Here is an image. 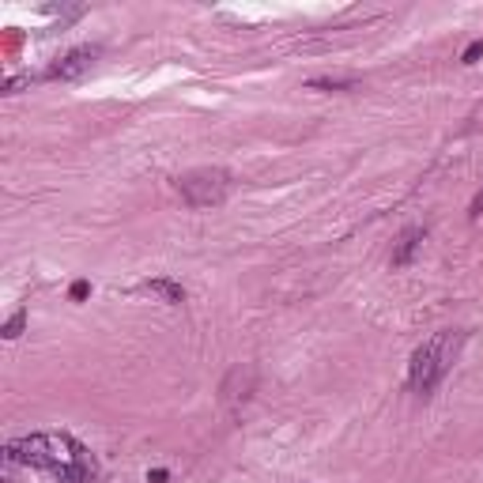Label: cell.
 <instances>
[{"instance_id": "cell-6", "label": "cell", "mask_w": 483, "mask_h": 483, "mask_svg": "<svg viewBox=\"0 0 483 483\" xmlns=\"http://www.w3.org/2000/svg\"><path fill=\"white\" fill-rule=\"evenodd\" d=\"M144 291L151 295V299L166 302V306H181V302H185V287L174 283V280H147Z\"/></svg>"}, {"instance_id": "cell-11", "label": "cell", "mask_w": 483, "mask_h": 483, "mask_svg": "<svg viewBox=\"0 0 483 483\" xmlns=\"http://www.w3.org/2000/svg\"><path fill=\"white\" fill-rule=\"evenodd\" d=\"M23 83H31V76H15V80H8V83H4V91H8V95H15V91H20Z\"/></svg>"}, {"instance_id": "cell-1", "label": "cell", "mask_w": 483, "mask_h": 483, "mask_svg": "<svg viewBox=\"0 0 483 483\" xmlns=\"http://www.w3.org/2000/svg\"><path fill=\"white\" fill-rule=\"evenodd\" d=\"M8 464H31V468L53 472L61 483H91L95 480V461L76 438L68 434H31L8 445Z\"/></svg>"}, {"instance_id": "cell-4", "label": "cell", "mask_w": 483, "mask_h": 483, "mask_svg": "<svg viewBox=\"0 0 483 483\" xmlns=\"http://www.w3.org/2000/svg\"><path fill=\"white\" fill-rule=\"evenodd\" d=\"M95 57H98L95 45H76V50H68L64 57L53 61L45 76H50V80H76V76H83V72L91 68V61H95Z\"/></svg>"}, {"instance_id": "cell-9", "label": "cell", "mask_w": 483, "mask_h": 483, "mask_svg": "<svg viewBox=\"0 0 483 483\" xmlns=\"http://www.w3.org/2000/svg\"><path fill=\"white\" fill-rule=\"evenodd\" d=\"M87 295H91V283H87V280H76V283H72V299H76V302H83Z\"/></svg>"}, {"instance_id": "cell-12", "label": "cell", "mask_w": 483, "mask_h": 483, "mask_svg": "<svg viewBox=\"0 0 483 483\" xmlns=\"http://www.w3.org/2000/svg\"><path fill=\"white\" fill-rule=\"evenodd\" d=\"M147 480H151V483H166V468H155V472H147Z\"/></svg>"}, {"instance_id": "cell-2", "label": "cell", "mask_w": 483, "mask_h": 483, "mask_svg": "<svg viewBox=\"0 0 483 483\" xmlns=\"http://www.w3.org/2000/svg\"><path fill=\"white\" fill-rule=\"evenodd\" d=\"M457 348H461V336H453V332H438V336L426 340L423 348H415L412 370H408V385H412L415 393H431V389L445 378Z\"/></svg>"}, {"instance_id": "cell-8", "label": "cell", "mask_w": 483, "mask_h": 483, "mask_svg": "<svg viewBox=\"0 0 483 483\" xmlns=\"http://www.w3.org/2000/svg\"><path fill=\"white\" fill-rule=\"evenodd\" d=\"M355 80H310V87H332V91H340V87H351Z\"/></svg>"}, {"instance_id": "cell-5", "label": "cell", "mask_w": 483, "mask_h": 483, "mask_svg": "<svg viewBox=\"0 0 483 483\" xmlns=\"http://www.w3.org/2000/svg\"><path fill=\"white\" fill-rule=\"evenodd\" d=\"M423 238H426L423 227H408L404 235H401V242H396V249H393V268L412 265V257H415V249L423 246Z\"/></svg>"}, {"instance_id": "cell-3", "label": "cell", "mask_w": 483, "mask_h": 483, "mask_svg": "<svg viewBox=\"0 0 483 483\" xmlns=\"http://www.w3.org/2000/svg\"><path fill=\"white\" fill-rule=\"evenodd\" d=\"M174 189L181 193V200L189 204V208H216L230 193V174L219 170V166H200V170L178 174Z\"/></svg>"}, {"instance_id": "cell-10", "label": "cell", "mask_w": 483, "mask_h": 483, "mask_svg": "<svg viewBox=\"0 0 483 483\" xmlns=\"http://www.w3.org/2000/svg\"><path fill=\"white\" fill-rule=\"evenodd\" d=\"M483 53V42H472L468 50H464V64H476V57Z\"/></svg>"}, {"instance_id": "cell-7", "label": "cell", "mask_w": 483, "mask_h": 483, "mask_svg": "<svg viewBox=\"0 0 483 483\" xmlns=\"http://www.w3.org/2000/svg\"><path fill=\"white\" fill-rule=\"evenodd\" d=\"M23 325H27V313H23V310H20V313H12V318H8V325H4V336H8V340H15V336L23 332Z\"/></svg>"}, {"instance_id": "cell-13", "label": "cell", "mask_w": 483, "mask_h": 483, "mask_svg": "<svg viewBox=\"0 0 483 483\" xmlns=\"http://www.w3.org/2000/svg\"><path fill=\"white\" fill-rule=\"evenodd\" d=\"M472 211H483V193L476 197V204H472Z\"/></svg>"}]
</instances>
